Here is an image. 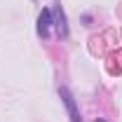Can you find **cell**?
<instances>
[{
    "label": "cell",
    "instance_id": "cell-1",
    "mask_svg": "<svg viewBox=\"0 0 122 122\" xmlns=\"http://www.w3.org/2000/svg\"><path fill=\"white\" fill-rule=\"evenodd\" d=\"M59 96H61V101H63V106H66V110H68L71 122H82L80 110H77V106H75V99H73V94L66 89V87H61V89H59Z\"/></svg>",
    "mask_w": 122,
    "mask_h": 122
},
{
    "label": "cell",
    "instance_id": "cell-3",
    "mask_svg": "<svg viewBox=\"0 0 122 122\" xmlns=\"http://www.w3.org/2000/svg\"><path fill=\"white\" fill-rule=\"evenodd\" d=\"M54 16H56V19H54V26L59 28V33H61V35H66V33H68V28H66V19H63V14H61L59 10H56V12H54Z\"/></svg>",
    "mask_w": 122,
    "mask_h": 122
},
{
    "label": "cell",
    "instance_id": "cell-2",
    "mask_svg": "<svg viewBox=\"0 0 122 122\" xmlns=\"http://www.w3.org/2000/svg\"><path fill=\"white\" fill-rule=\"evenodd\" d=\"M54 26V19H52V10H42L38 16V35L40 38H49V28Z\"/></svg>",
    "mask_w": 122,
    "mask_h": 122
}]
</instances>
